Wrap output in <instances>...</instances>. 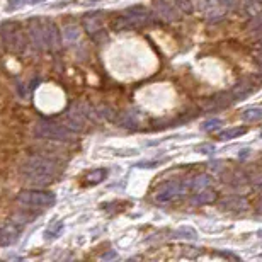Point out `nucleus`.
<instances>
[{
    "label": "nucleus",
    "instance_id": "1",
    "mask_svg": "<svg viewBox=\"0 0 262 262\" xmlns=\"http://www.w3.org/2000/svg\"><path fill=\"white\" fill-rule=\"evenodd\" d=\"M20 174L31 184H48L51 182L58 174V164L51 158L41 157H31L20 168Z\"/></svg>",
    "mask_w": 262,
    "mask_h": 262
},
{
    "label": "nucleus",
    "instance_id": "2",
    "mask_svg": "<svg viewBox=\"0 0 262 262\" xmlns=\"http://www.w3.org/2000/svg\"><path fill=\"white\" fill-rule=\"evenodd\" d=\"M187 191H191V179H187V182L177 181V179L167 181L155 189V201L160 205H167V203L182 198Z\"/></svg>",
    "mask_w": 262,
    "mask_h": 262
},
{
    "label": "nucleus",
    "instance_id": "3",
    "mask_svg": "<svg viewBox=\"0 0 262 262\" xmlns=\"http://www.w3.org/2000/svg\"><path fill=\"white\" fill-rule=\"evenodd\" d=\"M34 134L37 138H43V140L53 141H72L75 138V131L53 121H37L34 126Z\"/></svg>",
    "mask_w": 262,
    "mask_h": 262
},
{
    "label": "nucleus",
    "instance_id": "4",
    "mask_svg": "<svg viewBox=\"0 0 262 262\" xmlns=\"http://www.w3.org/2000/svg\"><path fill=\"white\" fill-rule=\"evenodd\" d=\"M2 41L12 53H24L27 46L26 36H24L22 29L17 22H5L2 26Z\"/></svg>",
    "mask_w": 262,
    "mask_h": 262
},
{
    "label": "nucleus",
    "instance_id": "5",
    "mask_svg": "<svg viewBox=\"0 0 262 262\" xmlns=\"http://www.w3.org/2000/svg\"><path fill=\"white\" fill-rule=\"evenodd\" d=\"M17 201L26 206H36V208H50L56 201V196L50 191H39V189H26L17 194Z\"/></svg>",
    "mask_w": 262,
    "mask_h": 262
},
{
    "label": "nucleus",
    "instance_id": "6",
    "mask_svg": "<svg viewBox=\"0 0 262 262\" xmlns=\"http://www.w3.org/2000/svg\"><path fill=\"white\" fill-rule=\"evenodd\" d=\"M150 24V17L148 14H134L126 10V16H121L112 22V29L114 31H130V29H138Z\"/></svg>",
    "mask_w": 262,
    "mask_h": 262
},
{
    "label": "nucleus",
    "instance_id": "7",
    "mask_svg": "<svg viewBox=\"0 0 262 262\" xmlns=\"http://www.w3.org/2000/svg\"><path fill=\"white\" fill-rule=\"evenodd\" d=\"M198 5L208 22H220L228 12V9L222 0H199Z\"/></svg>",
    "mask_w": 262,
    "mask_h": 262
},
{
    "label": "nucleus",
    "instance_id": "8",
    "mask_svg": "<svg viewBox=\"0 0 262 262\" xmlns=\"http://www.w3.org/2000/svg\"><path fill=\"white\" fill-rule=\"evenodd\" d=\"M155 10H157V16L165 22L179 19V9L174 0H155Z\"/></svg>",
    "mask_w": 262,
    "mask_h": 262
},
{
    "label": "nucleus",
    "instance_id": "9",
    "mask_svg": "<svg viewBox=\"0 0 262 262\" xmlns=\"http://www.w3.org/2000/svg\"><path fill=\"white\" fill-rule=\"evenodd\" d=\"M29 36L31 43L34 44V48L37 50H44L46 46V37H44V26L43 20L39 19H31L29 20Z\"/></svg>",
    "mask_w": 262,
    "mask_h": 262
},
{
    "label": "nucleus",
    "instance_id": "10",
    "mask_svg": "<svg viewBox=\"0 0 262 262\" xmlns=\"http://www.w3.org/2000/svg\"><path fill=\"white\" fill-rule=\"evenodd\" d=\"M43 26H44V37H46V46L50 50L56 51L60 50V44H61V36H60V31H58L56 24L53 20H43Z\"/></svg>",
    "mask_w": 262,
    "mask_h": 262
},
{
    "label": "nucleus",
    "instance_id": "11",
    "mask_svg": "<svg viewBox=\"0 0 262 262\" xmlns=\"http://www.w3.org/2000/svg\"><path fill=\"white\" fill-rule=\"evenodd\" d=\"M233 102V97L230 92H223V94H218L211 99H206L205 102H201V108L205 111H215V109H222L225 106H230Z\"/></svg>",
    "mask_w": 262,
    "mask_h": 262
},
{
    "label": "nucleus",
    "instance_id": "12",
    "mask_svg": "<svg viewBox=\"0 0 262 262\" xmlns=\"http://www.w3.org/2000/svg\"><path fill=\"white\" fill-rule=\"evenodd\" d=\"M19 239V230L16 228L10 223H5V225H0V245L2 247H9L14 245Z\"/></svg>",
    "mask_w": 262,
    "mask_h": 262
},
{
    "label": "nucleus",
    "instance_id": "13",
    "mask_svg": "<svg viewBox=\"0 0 262 262\" xmlns=\"http://www.w3.org/2000/svg\"><path fill=\"white\" fill-rule=\"evenodd\" d=\"M252 91H254V82L249 80V78H242V80L233 85L230 94H232L233 101H239V99H243L249 94H252Z\"/></svg>",
    "mask_w": 262,
    "mask_h": 262
},
{
    "label": "nucleus",
    "instance_id": "14",
    "mask_svg": "<svg viewBox=\"0 0 262 262\" xmlns=\"http://www.w3.org/2000/svg\"><path fill=\"white\" fill-rule=\"evenodd\" d=\"M116 125L121 128H133L136 130L140 125V116L136 111H123L119 112V116L116 118Z\"/></svg>",
    "mask_w": 262,
    "mask_h": 262
},
{
    "label": "nucleus",
    "instance_id": "15",
    "mask_svg": "<svg viewBox=\"0 0 262 262\" xmlns=\"http://www.w3.org/2000/svg\"><path fill=\"white\" fill-rule=\"evenodd\" d=\"M102 16H104V12H101V10H95V12L85 14L84 16V26L89 34H94L97 31H101Z\"/></svg>",
    "mask_w": 262,
    "mask_h": 262
},
{
    "label": "nucleus",
    "instance_id": "16",
    "mask_svg": "<svg viewBox=\"0 0 262 262\" xmlns=\"http://www.w3.org/2000/svg\"><path fill=\"white\" fill-rule=\"evenodd\" d=\"M191 201H192V205H211V203L216 201V192L206 187V189H203V191L194 192Z\"/></svg>",
    "mask_w": 262,
    "mask_h": 262
},
{
    "label": "nucleus",
    "instance_id": "17",
    "mask_svg": "<svg viewBox=\"0 0 262 262\" xmlns=\"http://www.w3.org/2000/svg\"><path fill=\"white\" fill-rule=\"evenodd\" d=\"M247 206H249V203H247V199L243 198V196H230V198L223 199L222 201V208L225 209H247Z\"/></svg>",
    "mask_w": 262,
    "mask_h": 262
},
{
    "label": "nucleus",
    "instance_id": "18",
    "mask_svg": "<svg viewBox=\"0 0 262 262\" xmlns=\"http://www.w3.org/2000/svg\"><path fill=\"white\" fill-rule=\"evenodd\" d=\"M249 181L250 179L247 177V174L243 170H240V168H237V170H233L232 172V175H230V179H228V182H230V186H233L235 189H242V187H245L247 184H249Z\"/></svg>",
    "mask_w": 262,
    "mask_h": 262
},
{
    "label": "nucleus",
    "instance_id": "19",
    "mask_svg": "<svg viewBox=\"0 0 262 262\" xmlns=\"http://www.w3.org/2000/svg\"><path fill=\"white\" fill-rule=\"evenodd\" d=\"M211 177L208 174H199L196 177L191 179V191L192 192H198V191H203V189L209 187L211 186Z\"/></svg>",
    "mask_w": 262,
    "mask_h": 262
},
{
    "label": "nucleus",
    "instance_id": "20",
    "mask_svg": "<svg viewBox=\"0 0 262 262\" xmlns=\"http://www.w3.org/2000/svg\"><path fill=\"white\" fill-rule=\"evenodd\" d=\"M243 10L250 17L262 16V0H243Z\"/></svg>",
    "mask_w": 262,
    "mask_h": 262
},
{
    "label": "nucleus",
    "instance_id": "21",
    "mask_svg": "<svg viewBox=\"0 0 262 262\" xmlns=\"http://www.w3.org/2000/svg\"><path fill=\"white\" fill-rule=\"evenodd\" d=\"M106 175H108V170H106V168H95V170L89 172L87 177H85V181H87L89 186H97L104 181Z\"/></svg>",
    "mask_w": 262,
    "mask_h": 262
},
{
    "label": "nucleus",
    "instance_id": "22",
    "mask_svg": "<svg viewBox=\"0 0 262 262\" xmlns=\"http://www.w3.org/2000/svg\"><path fill=\"white\" fill-rule=\"evenodd\" d=\"M242 119L247 123L261 121L262 119V109L261 108H247L242 111Z\"/></svg>",
    "mask_w": 262,
    "mask_h": 262
},
{
    "label": "nucleus",
    "instance_id": "23",
    "mask_svg": "<svg viewBox=\"0 0 262 262\" xmlns=\"http://www.w3.org/2000/svg\"><path fill=\"white\" fill-rule=\"evenodd\" d=\"M172 237H175V239L196 240V239H198V233H196V230L191 228V226H181V228L175 230V232L172 233Z\"/></svg>",
    "mask_w": 262,
    "mask_h": 262
},
{
    "label": "nucleus",
    "instance_id": "24",
    "mask_svg": "<svg viewBox=\"0 0 262 262\" xmlns=\"http://www.w3.org/2000/svg\"><path fill=\"white\" fill-rule=\"evenodd\" d=\"M245 133H247V128H228L218 134V140H222V141L233 140V138L242 136V134H245Z\"/></svg>",
    "mask_w": 262,
    "mask_h": 262
},
{
    "label": "nucleus",
    "instance_id": "25",
    "mask_svg": "<svg viewBox=\"0 0 262 262\" xmlns=\"http://www.w3.org/2000/svg\"><path fill=\"white\" fill-rule=\"evenodd\" d=\"M61 230H63V223H61L60 220H55V222L50 223V226L44 230V237H46V239H56Z\"/></svg>",
    "mask_w": 262,
    "mask_h": 262
},
{
    "label": "nucleus",
    "instance_id": "26",
    "mask_svg": "<svg viewBox=\"0 0 262 262\" xmlns=\"http://www.w3.org/2000/svg\"><path fill=\"white\" fill-rule=\"evenodd\" d=\"M63 37L68 43H75L80 37V29L77 26H67L63 27Z\"/></svg>",
    "mask_w": 262,
    "mask_h": 262
},
{
    "label": "nucleus",
    "instance_id": "27",
    "mask_svg": "<svg viewBox=\"0 0 262 262\" xmlns=\"http://www.w3.org/2000/svg\"><path fill=\"white\" fill-rule=\"evenodd\" d=\"M175 5H177V9L181 10V12L184 14H192V2L191 0H174Z\"/></svg>",
    "mask_w": 262,
    "mask_h": 262
},
{
    "label": "nucleus",
    "instance_id": "28",
    "mask_svg": "<svg viewBox=\"0 0 262 262\" xmlns=\"http://www.w3.org/2000/svg\"><path fill=\"white\" fill-rule=\"evenodd\" d=\"M249 31L250 33H262V16L252 17V20L249 22Z\"/></svg>",
    "mask_w": 262,
    "mask_h": 262
},
{
    "label": "nucleus",
    "instance_id": "29",
    "mask_svg": "<svg viewBox=\"0 0 262 262\" xmlns=\"http://www.w3.org/2000/svg\"><path fill=\"white\" fill-rule=\"evenodd\" d=\"M222 125H223L222 119H216V118H215V119H209V121L203 123L201 130H203V131H213V130H218Z\"/></svg>",
    "mask_w": 262,
    "mask_h": 262
},
{
    "label": "nucleus",
    "instance_id": "30",
    "mask_svg": "<svg viewBox=\"0 0 262 262\" xmlns=\"http://www.w3.org/2000/svg\"><path fill=\"white\" fill-rule=\"evenodd\" d=\"M196 150L203 155H213L215 153V145H209V143H205V145H199Z\"/></svg>",
    "mask_w": 262,
    "mask_h": 262
},
{
    "label": "nucleus",
    "instance_id": "31",
    "mask_svg": "<svg viewBox=\"0 0 262 262\" xmlns=\"http://www.w3.org/2000/svg\"><path fill=\"white\" fill-rule=\"evenodd\" d=\"M162 162H164V158H162V160H147V162H141V164H136V167H141V168H153V167H157V165H160Z\"/></svg>",
    "mask_w": 262,
    "mask_h": 262
},
{
    "label": "nucleus",
    "instance_id": "32",
    "mask_svg": "<svg viewBox=\"0 0 262 262\" xmlns=\"http://www.w3.org/2000/svg\"><path fill=\"white\" fill-rule=\"evenodd\" d=\"M252 182H254V189L262 191V175H256V177L252 179Z\"/></svg>",
    "mask_w": 262,
    "mask_h": 262
},
{
    "label": "nucleus",
    "instance_id": "33",
    "mask_svg": "<svg viewBox=\"0 0 262 262\" xmlns=\"http://www.w3.org/2000/svg\"><path fill=\"white\" fill-rule=\"evenodd\" d=\"M254 58L259 65H262V50L261 48H254Z\"/></svg>",
    "mask_w": 262,
    "mask_h": 262
},
{
    "label": "nucleus",
    "instance_id": "34",
    "mask_svg": "<svg viewBox=\"0 0 262 262\" xmlns=\"http://www.w3.org/2000/svg\"><path fill=\"white\" fill-rule=\"evenodd\" d=\"M222 2L226 5V9H228V10H232L233 7H237V3H239V0H222Z\"/></svg>",
    "mask_w": 262,
    "mask_h": 262
},
{
    "label": "nucleus",
    "instance_id": "35",
    "mask_svg": "<svg viewBox=\"0 0 262 262\" xmlns=\"http://www.w3.org/2000/svg\"><path fill=\"white\" fill-rule=\"evenodd\" d=\"M116 257H118V254H116V252H108V254H102L101 259L108 261V259H116Z\"/></svg>",
    "mask_w": 262,
    "mask_h": 262
},
{
    "label": "nucleus",
    "instance_id": "36",
    "mask_svg": "<svg viewBox=\"0 0 262 262\" xmlns=\"http://www.w3.org/2000/svg\"><path fill=\"white\" fill-rule=\"evenodd\" d=\"M239 157H240V158H247V157H249V150H243L242 155H239Z\"/></svg>",
    "mask_w": 262,
    "mask_h": 262
},
{
    "label": "nucleus",
    "instance_id": "37",
    "mask_svg": "<svg viewBox=\"0 0 262 262\" xmlns=\"http://www.w3.org/2000/svg\"><path fill=\"white\" fill-rule=\"evenodd\" d=\"M257 211H259V213H262V199L259 201V205H257Z\"/></svg>",
    "mask_w": 262,
    "mask_h": 262
},
{
    "label": "nucleus",
    "instance_id": "38",
    "mask_svg": "<svg viewBox=\"0 0 262 262\" xmlns=\"http://www.w3.org/2000/svg\"><path fill=\"white\" fill-rule=\"evenodd\" d=\"M256 48H261V50H262V39L257 41V43H256Z\"/></svg>",
    "mask_w": 262,
    "mask_h": 262
},
{
    "label": "nucleus",
    "instance_id": "39",
    "mask_svg": "<svg viewBox=\"0 0 262 262\" xmlns=\"http://www.w3.org/2000/svg\"><path fill=\"white\" fill-rule=\"evenodd\" d=\"M84 3H92V2H97V0H82Z\"/></svg>",
    "mask_w": 262,
    "mask_h": 262
},
{
    "label": "nucleus",
    "instance_id": "40",
    "mask_svg": "<svg viewBox=\"0 0 262 262\" xmlns=\"http://www.w3.org/2000/svg\"><path fill=\"white\" fill-rule=\"evenodd\" d=\"M257 237H261V239H262V230H259V232H257Z\"/></svg>",
    "mask_w": 262,
    "mask_h": 262
},
{
    "label": "nucleus",
    "instance_id": "41",
    "mask_svg": "<svg viewBox=\"0 0 262 262\" xmlns=\"http://www.w3.org/2000/svg\"><path fill=\"white\" fill-rule=\"evenodd\" d=\"M261 138H262V134H261Z\"/></svg>",
    "mask_w": 262,
    "mask_h": 262
}]
</instances>
